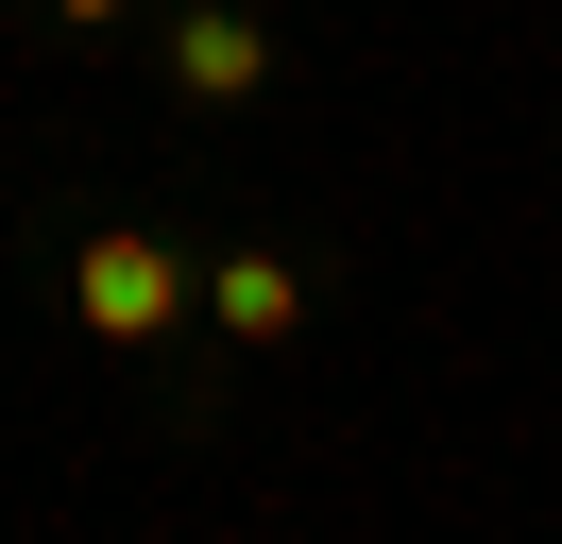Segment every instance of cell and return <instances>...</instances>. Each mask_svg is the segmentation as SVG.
I'll return each mask as SVG.
<instances>
[{
	"label": "cell",
	"instance_id": "1",
	"mask_svg": "<svg viewBox=\"0 0 562 544\" xmlns=\"http://www.w3.org/2000/svg\"><path fill=\"white\" fill-rule=\"evenodd\" d=\"M69 306H86L103 340H171V324H188V256L137 238V222H103V238L69 256Z\"/></svg>",
	"mask_w": 562,
	"mask_h": 544
},
{
	"label": "cell",
	"instance_id": "2",
	"mask_svg": "<svg viewBox=\"0 0 562 544\" xmlns=\"http://www.w3.org/2000/svg\"><path fill=\"white\" fill-rule=\"evenodd\" d=\"M256 68H273V34H256V18H171V86H188V102H239Z\"/></svg>",
	"mask_w": 562,
	"mask_h": 544
},
{
	"label": "cell",
	"instance_id": "3",
	"mask_svg": "<svg viewBox=\"0 0 562 544\" xmlns=\"http://www.w3.org/2000/svg\"><path fill=\"white\" fill-rule=\"evenodd\" d=\"M205 306H222L239 340H290V324H307V272H290V256H222V272H205Z\"/></svg>",
	"mask_w": 562,
	"mask_h": 544
}]
</instances>
